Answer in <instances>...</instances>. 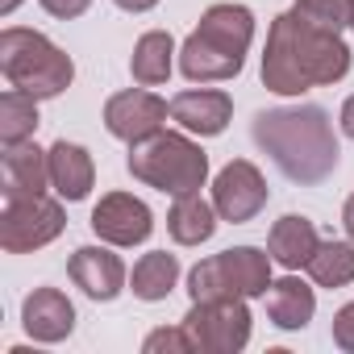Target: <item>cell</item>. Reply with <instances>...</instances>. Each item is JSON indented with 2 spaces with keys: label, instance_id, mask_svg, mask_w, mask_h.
<instances>
[{
  "label": "cell",
  "instance_id": "cell-1",
  "mask_svg": "<svg viewBox=\"0 0 354 354\" xmlns=\"http://www.w3.org/2000/svg\"><path fill=\"white\" fill-rule=\"evenodd\" d=\"M350 71V50L342 34H325L296 13L271 21L267 55H263V84L279 96H300L313 84H337Z\"/></svg>",
  "mask_w": 354,
  "mask_h": 354
},
{
  "label": "cell",
  "instance_id": "cell-2",
  "mask_svg": "<svg viewBox=\"0 0 354 354\" xmlns=\"http://www.w3.org/2000/svg\"><path fill=\"white\" fill-rule=\"evenodd\" d=\"M254 142L271 154V162L292 184H321L337 167V138L317 104L300 109H267L254 117Z\"/></svg>",
  "mask_w": 354,
  "mask_h": 354
},
{
  "label": "cell",
  "instance_id": "cell-3",
  "mask_svg": "<svg viewBox=\"0 0 354 354\" xmlns=\"http://www.w3.org/2000/svg\"><path fill=\"white\" fill-rule=\"evenodd\" d=\"M254 38V17L242 5H213L201 17V30L180 50V71L188 80H230L246 63V46Z\"/></svg>",
  "mask_w": 354,
  "mask_h": 354
},
{
  "label": "cell",
  "instance_id": "cell-4",
  "mask_svg": "<svg viewBox=\"0 0 354 354\" xmlns=\"http://www.w3.org/2000/svg\"><path fill=\"white\" fill-rule=\"evenodd\" d=\"M129 171H133V180H142L158 192L188 196V192H201V184H205L209 154L196 142H188L184 133H154L133 146Z\"/></svg>",
  "mask_w": 354,
  "mask_h": 354
},
{
  "label": "cell",
  "instance_id": "cell-5",
  "mask_svg": "<svg viewBox=\"0 0 354 354\" xmlns=\"http://www.w3.org/2000/svg\"><path fill=\"white\" fill-rule=\"evenodd\" d=\"M0 71L9 75L13 88L30 92L38 100L59 96L75 80L71 59L34 30H5L0 34Z\"/></svg>",
  "mask_w": 354,
  "mask_h": 354
},
{
  "label": "cell",
  "instance_id": "cell-6",
  "mask_svg": "<svg viewBox=\"0 0 354 354\" xmlns=\"http://www.w3.org/2000/svg\"><path fill=\"white\" fill-rule=\"evenodd\" d=\"M192 300H217V296H267L271 288V254L254 246L221 250L192 267L188 275Z\"/></svg>",
  "mask_w": 354,
  "mask_h": 354
},
{
  "label": "cell",
  "instance_id": "cell-7",
  "mask_svg": "<svg viewBox=\"0 0 354 354\" xmlns=\"http://www.w3.org/2000/svg\"><path fill=\"white\" fill-rule=\"evenodd\" d=\"M184 329L196 337V350L205 354H234L250 342V308L242 296H217V300H192Z\"/></svg>",
  "mask_w": 354,
  "mask_h": 354
},
{
  "label": "cell",
  "instance_id": "cell-8",
  "mask_svg": "<svg viewBox=\"0 0 354 354\" xmlns=\"http://www.w3.org/2000/svg\"><path fill=\"white\" fill-rule=\"evenodd\" d=\"M63 209L46 196H17L5 205L0 217V246L21 254V250H38L46 242H55L63 234Z\"/></svg>",
  "mask_w": 354,
  "mask_h": 354
},
{
  "label": "cell",
  "instance_id": "cell-9",
  "mask_svg": "<svg viewBox=\"0 0 354 354\" xmlns=\"http://www.w3.org/2000/svg\"><path fill=\"white\" fill-rule=\"evenodd\" d=\"M213 205L225 221H250L263 205H267V184H263V175L254 162L246 158H234L221 175H217V184H213Z\"/></svg>",
  "mask_w": 354,
  "mask_h": 354
},
{
  "label": "cell",
  "instance_id": "cell-10",
  "mask_svg": "<svg viewBox=\"0 0 354 354\" xmlns=\"http://www.w3.org/2000/svg\"><path fill=\"white\" fill-rule=\"evenodd\" d=\"M167 121V104L150 92H117L109 104H104V125L113 138L138 146L146 138H154Z\"/></svg>",
  "mask_w": 354,
  "mask_h": 354
},
{
  "label": "cell",
  "instance_id": "cell-11",
  "mask_svg": "<svg viewBox=\"0 0 354 354\" xmlns=\"http://www.w3.org/2000/svg\"><path fill=\"white\" fill-rule=\"evenodd\" d=\"M92 230L113 242V246H138L150 238L154 221H150V209L125 192H109L96 209H92Z\"/></svg>",
  "mask_w": 354,
  "mask_h": 354
},
{
  "label": "cell",
  "instance_id": "cell-12",
  "mask_svg": "<svg viewBox=\"0 0 354 354\" xmlns=\"http://www.w3.org/2000/svg\"><path fill=\"white\" fill-rule=\"evenodd\" d=\"M21 325L38 342H63L75 329V308H71V300L59 288H38L21 304Z\"/></svg>",
  "mask_w": 354,
  "mask_h": 354
},
{
  "label": "cell",
  "instance_id": "cell-13",
  "mask_svg": "<svg viewBox=\"0 0 354 354\" xmlns=\"http://www.w3.org/2000/svg\"><path fill=\"white\" fill-rule=\"evenodd\" d=\"M71 279L75 288H84L92 300H113L125 283V267L113 250H100V246H80L71 254Z\"/></svg>",
  "mask_w": 354,
  "mask_h": 354
},
{
  "label": "cell",
  "instance_id": "cell-14",
  "mask_svg": "<svg viewBox=\"0 0 354 354\" xmlns=\"http://www.w3.org/2000/svg\"><path fill=\"white\" fill-rule=\"evenodd\" d=\"M230 113H234V100L225 92H180L171 100V117L201 138H217L230 125Z\"/></svg>",
  "mask_w": 354,
  "mask_h": 354
},
{
  "label": "cell",
  "instance_id": "cell-15",
  "mask_svg": "<svg viewBox=\"0 0 354 354\" xmlns=\"http://www.w3.org/2000/svg\"><path fill=\"white\" fill-rule=\"evenodd\" d=\"M50 184V154H42L38 146H9L5 150V201L17 196H42Z\"/></svg>",
  "mask_w": 354,
  "mask_h": 354
},
{
  "label": "cell",
  "instance_id": "cell-16",
  "mask_svg": "<svg viewBox=\"0 0 354 354\" xmlns=\"http://www.w3.org/2000/svg\"><path fill=\"white\" fill-rule=\"evenodd\" d=\"M46 154H50V184L59 188V196L63 201H84L92 192V175H96L88 150L75 146V142H55Z\"/></svg>",
  "mask_w": 354,
  "mask_h": 354
},
{
  "label": "cell",
  "instance_id": "cell-17",
  "mask_svg": "<svg viewBox=\"0 0 354 354\" xmlns=\"http://www.w3.org/2000/svg\"><path fill=\"white\" fill-rule=\"evenodd\" d=\"M321 242H317V230H313V221L308 217H279L275 225H271V238H267V250H271V259L279 263V267H288V271H296V267H308V259H313V250H317Z\"/></svg>",
  "mask_w": 354,
  "mask_h": 354
},
{
  "label": "cell",
  "instance_id": "cell-18",
  "mask_svg": "<svg viewBox=\"0 0 354 354\" xmlns=\"http://www.w3.org/2000/svg\"><path fill=\"white\" fill-rule=\"evenodd\" d=\"M213 213H217V205L201 201V192L175 196L171 217H167V230H171V238L180 242V246H201V242H209L213 230H217V217H213Z\"/></svg>",
  "mask_w": 354,
  "mask_h": 354
},
{
  "label": "cell",
  "instance_id": "cell-19",
  "mask_svg": "<svg viewBox=\"0 0 354 354\" xmlns=\"http://www.w3.org/2000/svg\"><path fill=\"white\" fill-rule=\"evenodd\" d=\"M313 308H317L313 288H304L296 275H288V279L267 288V313H271V321L279 329H304L313 321Z\"/></svg>",
  "mask_w": 354,
  "mask_h": 354
},
{
  "label": "cell",
  "instance_id": "cell-20",
  "mask_svg": "<svg viewBox=\"0 0 354 354\" xmlns=\"http://www.w3.org/2000/svg\"><path fill=\"white\" fill-rule=\"evenodd\" d=\"M34 129H38V96H30L21 88H13V92L0 96V142L17 146Z\"/></svg>",
  "mask_w": 354,
  "mask_h": 354
},
{
  "label": "cell",
  "instance_id": "cell-21",
  "mask_svg": "<svg viewBox=\"0 0 354 354\" xmlns=\"http://www.w3.org/2000/svg\"><path fill=\"white\" fill-rule=\"evenodd\" d=\"M175 279H180V263H175V254L154 250V254H146L133 267V296L138 300H162L175 288Z\"/></svg>",
  "mask_w": 354,
  "mask_h": 354
},
{
  "label": "cell",
  "instance_id": "cell-22",
  "mask_svg": "<svg viewBox=\"0 0 354 354\" xmlns=\"http://www.w3.org/2000/svg\"><path fill=\"white\" fill-rule=\"evenodd\" d=\"M171 55H175V42L171 34H146L138 46H133V59H129V71L138 84H162L171 75Z\"/></svg>",
  "mask_w": 354,
  "mask_h": 354
},
{
  "label": "cell",
  "instance_id": "cell-23",
  "mask_svg": "<svg viewBox=\"0 0 354 354\" xmlns=\"http://www.w3.org/2000/svg\"><path fill=\"white\" fill-rule=\"evenodd\" d=\"M308 275L321 288H346L354 279V246L350 242H321L308 259Z\"/></svg>",
  "mask_w": 354,
  "mask_h": 354
},
{
  "label": "cell",
  "instance_id": "cell-24",
  "mask_svg": "<svg viewBox=\"0 0 354 354\" xmlns=\"http://www.w3.org/2000/svg\"><path fill=\"white\" fill-rule=\"evenodd\" d=\"M292 13L325 34H342L346 26H354V0H296Z\"/></svg>",
  "mask_w": 354,
  "mask_h": 354
},
{
  "label": "cell",
  "instance_id": "cell-25",
  "mask_svg": "<svg viewBox=\"0 0 354 354\" xmlns=\"http://www.w3.org/2000/svg\"><path fill=\"white\" fill-rule=\"evenodd\" d=\"M158 350H171V354H188L196 350V337L188 329H154L146 337V354H158Z\"/></svg>",
  "mask_w": 354,
  "mask_h": 354
},
{
  "label": "cell",
  "instance_id": "cell-26",
  "mask_svg": "<svg viewBox=\"0 0 354 354\" xmlns=\"http://www.w3.org/2000/svg\"><path fill=\"white\" fill-rule=\"evenodd\" d=\"M333 342L354 354V304L337 308V317H333Z\"/></svg>",
  "mask_w": 354,
  "mask_h": 354
},
{
  "label": "cell",
  "instance_id": "cell-27",
  "mask_svg": "<svg viewBox=\"0 0 354 354\" xmlns=\"http://www.w3.org/2000/svg\"><path fill=\"white\" fill-rule=\"evenodd\" d=\"M88 5H92V0H42V9H46L50 17H63V21H67V17H80Z\"/></svg>",
  "mask_w": 354,
  "mask_h": 354
},
{
  "label": "cell",
  "instance_id": "cell-28",
  "mask_svg": "<svg viewBox=\"0 0 354 354\" xmlns=\"http://www.w3.org/2000/svg\"><path fill=\"white\" fill-rule=\"evenodd\" d=\"M113 5H121L125 13H146V9H154L158 0H113Z\"/></svg>",
  "mask_w": 354,
  "mask_h": 354
},
{
  "label": "cell",
  "instance_id": "cell-29",
  "mask_svg": "<svg viewBox=\"0 0 354 354\" xmlns=\"http://www.w3.org/2000/svg\"><path fill=\"white\" fill-rule=\"evenodd\" d=\"M342 129H346V133L354 138V96H350V100L342 104Z\"/></svg>",
  "mask_w": 354,
  "mask_h": 354
},
{
  "label": "cell",
  "instance_id": "cell-30",
  "mask_svg": "<svg viewBox=\"0 0 354 354\" xmlns=\"http://www.w3.org/2000/svg\"><path fill=\"white\" fill-rule=\"evenodd\" d=\"M342 221H346V234L354 238V196L346 201V213H342Z\"/></svg>",
  "mask_w": 354,
  "mask_h": 354
},
{
  "label": "cell",
  "instance_id": "cell-31",
  "mask_svg": "<svg viewBox=\"0 0 354 354\" xmlns=\"http://www.w3.org/2000/svg\"><path fill=\"white\" fill-rule=\"evenodd\" d=\"M17 5H21V0H0V13H13Z\"/></svg>",
  "mask_w": 354,
  "mask_h": 354
}]
</instances>
